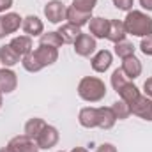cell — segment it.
<instances>
[{
	"instance_id": "f546056e",
	"label": "cell",
	"mask_w": 152,
	"mask_h": 152,
	"mask_svg": "<svg viewBox=\"0 0 152 152\" xmlns=\"http://www.w3.org/2000/svg\"><path fill=\"white\" fill-rule=\"evenodd\" d=\"M140 50H142L143 55L152 57V36H147V37L142 39V42H140Z\"/></svg>"
},
{
	"instance_id": "5bb4252c",
	"label": "cell",
	"mask_w": 152,
	"mask_h": 152,
	"mask_svg": "<svg viewBox=\"0 0 152 152\" xmlns=\"http://www.w3.org/2000/svg\"><path fill=\"white\" fill-rule=\"evenodd\" d=\"M21 28H23V32H25L27 36H30V37L41 36V34L44 32V25H42V21L39 20L37 16H34V14L23 18V25H21Z\"/></svg>"
},
{
	"instance_id": "ab89813d",
	"label": "cell",
	"mask_w": 152,
	"mask_h": 152,
	"mask_svg": "<svg viewBox=\"0 0 152 152\" xmlns=\"http://www.w3.org/2000/svg\"><path fill=\"white\" fill-rule=\"evenodd\" d=\"M60 152H62V151H60Z\"/></svg>"
},
{
	"instance_id": "44dd1931",
	"label": "cell",
	"mask_w": 152,
	"mask_h": 152,
	"mask_svg": "<svg viewBox=\"0 0 152 152\" xmlns=\"http://www.w3.org/2000/svg\"><path fill=\"white\" fill-rule=\"evenodd\" d=\"M2 23L5 28V34H14L16 30H20V27L23 25V18L18 12H7L5 16H2Z\"/></svg>"
},
{
	"instance_id": "d590c367",
	"label": "cell",
	"mask_w": 152,
	"mask_h": 152,
	"mask_svg": "<svg viewBox=\"0 0 152 152\" xmlns=\"http://www.w3.org/2000/svg\"><path fill=\"white\" fill-rule=\"evenodd\" d=\"M7 36L5 34V28H4V23H2V16H0V39H4Z\"/></svg>"
},
{
	"instance_id": "4316f807",
	"label": "cell",
	"mask_w": 152,
	"mask_h": 152,
	"mask_svg": "<svg viewBox=\"0 0 152 152\" xmlns=\"http://www.w3.org/2000/svg\"><path fill=\"white\" fill-rule=\"evenodd\" d=\"M115 55L120 57V58H126V57L134 55V46H133V42H129V41H120V42H117V44H115Z\"/></svg>"
},
{
	"instance_id": "e0dca14e",
	"label": "cell",
	"mask_w": 152,
	"mask_h": 152,
	"mask_svg": "<svg viewBox=\"0 0 152 152\" xmlns=\"http://www.w3.org/2000/svg\"><path fill=\"white\" fill-rule=\"evenodd\" d=\"M97 117H99L97 127H101L104 131L112 129L115 126V122H117V117H115L112 106H101V108H97Z\"/></svg>"
},
{
	"instance_id": "d6986e66",
	"label": "cell",
	"mask_w": 152,
	"mask_h": 152,
	"mask_svg": "<svg viewBox=\"0 0 152 152\" xmlns=\"http://www.w3.org/2000/svg\"><path fill=\"white\" fill-rule=\"evenodd\" d=\"M126 27H124V21L120 20H110V32H108V41H112L113 44L120 42V41H126Z\"/></svg>"
},
{
	"instance_id": "2e32d148",
	"label": "cell",
	"mask_w": 152,
	"mask_h": 152,
	"mask_svg": "<svg viewBox=\"0 0 152 152\" xmlns=\"http://www.w3.org/2000/svg\"><path fill=\"white\" fill-rule=\"evenodd\" d=\"M9 44L12 46V50H14L20 57H25V55L32 53V48H34L30 36H18V37H12Z\"/></svg>"
},
{
	"instance_id": "1f68e13d",
	"label": "cell",
	"mask_w": 152,
	"mask_h": 152,
	"mask_svg": "<svg viewBox=\"0 0 152 152\" xmlns=\"http://www.w3.org/2000/svg\"><path fill=\"white\" fill-rule=\"evenodd\" d=\"M96 152H117V147L112 145V143H101V145L96 149Z\"/></svg>"
},
{
	"instance_id": "5b68a950",
	"label": "cell",
	"mask_w": 152,
	"mask_h": 152,
	"mask_svg": "<svg viewBox=\"0 0 152 152\" xmlns=\"http://www.w3.org/2000/svg\"><path fill=\"white\" fill-rule=\"evenodd\" d=\"M7 147L12 152H39L41 151L37 147V143L34 140H30L27 134H18V136L11 138Z\"/></svg>"
},
{
	"instance_id": "ba28073f",
	"label": "cell",
	"mask_w": 152,
	"mask_h": 152,
	"mask_svg": "<svg viewBox=\"0 0 152 152\" xmlns=\"http://www.w3.org/2000/svg\"><path fill=\"white\" fill-rule=\"evenodd\" d=\"M88 30H90V36L94 39H106L108 32H110V20L96 16L88 21Z\"/></svg>"
},
{
	"instance_id": "8fae6325",
	"label": "cell",
	"mask_w": 152,
	"mask_h": 152,
	"mask_svg": "<svg viewBox=\"0 0 152 152\" xmlns=\"http://www.w3.org/2000/svg\"><path fill=\"white\" fill-rule=\"evenodd\" d=\"M112 62H113V55H112V51H108V50L97 51V53L92 57V60H90L92 69H94L96 73H106V71L110 69Z\"/></svg>"
},
{
	"instance_id": "277c9868",
	"label": "cell",
	"mask_w": 152,
	"mask_h": 152,
	"mask_svg": "<svg viewBox=\"0 0 152 152\" xmlns=\"http://www.w3.org/2000/svg\"><path fill=\"white\" fill-rule=\"evenodd\" d=\"M58 138H60V134H58V131H57V127H53V126H44V129L39 133V136L36 138V143H37L39 149H44V151H48V149H51V147H55L57 143H58Z\"/></svg>"
},
{
	"instance_id": "603a6c76",
	"label": "cell",
	"mask_w": 152,
	"mask_h": 152,
	"mask_svg": "<svg viewBox=\"0 0 152 152\" xmlns=\"http://www.w3.org/2000/svg\"><path fill=\"white\" fill-rule=\"evenodd\" d=\"M44 126H46V122H44L42 118L34 117V118L27 120V124H25V133H23V134H27L30 140H34V142H36V138L39 136V133L44 129Z\"/></svg>"
},
{
	"instance_id": "ac0fdd59",
	"label": "cell",
	"mask_w": 152,
	"mask_h": 152,
	"mask_svg": "<svg viewBox=\"0 0 152 152\" xmlns=\"http://www.w3.org/2000/svg\"><path fill=\"white\" fill-rule=\"evenodd\" d=\"M57 32H58V36L62 37L64 44H75L76 39L81 36V28H80V27H76V25H71V23L62 25Z\"/></svg>"
},
{
	"instance_id": "836d02e7",
	"label": "cell",
	"mask_w": 152,
	"mask_h": 152,
	"mask_svg": "<svg viewBox=\"0 0 152 152\" xmlns=\"http://www.w3.org/2000/svg\"><path fill=\"white\" fill-rule=\"evenodd\" d=\"M11 7H12V0H0V12L11 9Z\"/></svg>"
},
{
	"instance_id": "6da1fadb",
	"label": "cell",
	"mask_w": 152,
	"mask_h": 152,
	"mask_svg": "<svg viewBox=\"0 0 152 152\" xmlns=\"http://www.w3.org/2000/svg\"><path fill=\"white\" fill-rule=\"evenodd\" d=\"M124 27L126 32L136 37H147L152 36V18L149 14L142 12V11H129L126 20H124Z\"/></svg>"
},
{
	"instance_id": "8992f818",
	"label": "cell",
	"mask_w": 152,
	"mask_h": 152,
	"mask_svg": "<svg viewBox=\"0 0 152 152\" xmlns=\"http://www.w3.org/2000/svg\"><path fill=\"white\" fill-rule=\"evenodd\" d=\"M73 46H75V53L80 55V57H90L96 51V48H97L96 39L92 37L90 34H83V32H81L80 37L76 39V42Z\"/></svg>"
},
{
	"instance_id": "4fadbf2b",
	"label": "cell",
	"mask_w": 152,
	"mask_h": 152,
	"mask_svg": "<svg viewBox=\"0 0 152 152\" xmlns=\"http://www.w3.org/2000/svg\"><path fill=\"white\" fill-rule=\"evenodd\" d=\"M120 69L124 71V75L127 76L129 80H136L138 76L142 75V62L134 55H131V57L122 58V67Z\"/></svg>"
},
{
	"instance_id": "9a60e30c",
	"label": "cell",
	"mask_w": 152,
	"mask_h": 152,
	"mask_svg": "<svg viewBox=\"0 0 152 152\" xmlns=\"http://www.w3.org/2000/svg\"><path fill=\"white\" fill-rule=\"evenodd\" d=\"M66 20H67V23H71V25H76V27H83V25H87L90 20H92V12H83V11H78L76 7H67V14H66Z\"/></svg>"
},
{
	"instance_id": "52a82bcc",
	"label": "cell",
	"mask_w": 152,
	"mask_h": 152,
	"mask_svg": "<svg viewBox=\"0 0 152 152\" xmlns=\"http://www.w3.org/2000/svg\"><path fill=\"white\" fill-rule=\"evenodd\" d=\"M34 55L37 57L39 64L42 67L53 66L58 60V50L57 48H51V46H44V44H39L37 48L34 50Z\"/></svg>"
},
{
	"instance_id": "7c38bea8",
	"label": "cell",
	"mask_w": 152,
	"mask_h": 152,
	"mask_svg": "<svg viewBox=\"0 0 152 152\" xmlns=\"http://www.w3.org/2000/svg\"><path fill=\"white\" fill-rule=\"evenodd\" d=\"M78 122H80V126L85 127V129H94V127H97V122H99L97 108H92V106L81 108L80 113H78Z\"/></svg>"
},
{
	"instance_id": "30bf717a",
	"label": "cell",
	"mask_w": 152,
	"mask_h": 152,
	"mask_svg": "<svg viewBox=\"0 0 152 152\" xmlns=\"http://www.w3.org/2000/svg\"><path fill=\"white\" fill-rule=\"evenodd\" d=\"M18 87V76L12 69L2 67L0 69V92L2 94H11Z\"/></svg>"
},
{
	"instance_id": "484cf974",
	"label": "cell",
	"mask_w": 152,
	"mask_h": 152,
	"mask_svg": "<svg viewBox=\"0 0 152 152\" xmlns=\"http://www.w3.org/2000/svg\"><path fill=\"white\" fill-rule=\"evenodd\" d=\"M112 110H113L117 120H126V118L131 115V106H129L127 103H124L122 99L115 101L113 104H112Z\"/></svg>"
},
{
	"instance_id": "7402d4cb",
	"label": "cell",
	"mask_w": 152,
	"mask_h": 152,
	"mask_svg": "<svg viewBox=\"0 0 152 152\" xmlns=\"http://www.w3.org/2000/svg\"><path fill=\"white\" fill-rule=\"evenodd\" d=\"M0 62L4 64V67H12L20 64V55L12 50L11 44H4L0 46Z\"/></svg>"
},
{
	"instance_id": "cb8c5ba5",
	"label": "cell",
	"mask_w": 152,
	"mask_h": 152,
	"mask_svg": "<svg viewBox=\"0 0 152 152\" xmlns=\"http://www.w3.org/2000/svg\"><path fill=\"white\" fill-rule=\"evenodd\" d=\"M39 44H44V46H51V48H60L62 44H64V41L62 37L58 36V32H42L41 36H39Z\"/></svg>"
},
{
	"instance_id": "e575fe53",
	"label": "cell",
	"mask_w": 152,
	"mask_h": 152,
	"mask_svg": "<svg viewBox=\"0 0 152 152\" xmlns=\"http://www.w3.org/2000/svg\"><path fill=\"white\" fill-rule=\"evenodd\" d=\"M140 5L147 11H152V0H140Z\"/></svg>"
},
{
	"instance_id": "d6a6232c",
	"label": "cell",
	"mask_w": 152,
	"mask_h": 152,
	"mask_svg": "<svg viewBox=\"0 0 152 152\" xmlns=\"http://www.w3.org/2000/svg\"><path fill=\"white\" fill-rule=\"evenodd\" d=\"M143 92H145L147 97L152 99V78H147V80H145V83H143Z\"/></svg>"
},
{
	"instance_id": "8d00e7d4",
	"label": "cell",
	"mask_w": 152,
	"mask_h": 152,
	"mask_svg": "<svg viewBox=\"0 0 152 152\" xmlns=\"http://www.w3.org/2000/svg\"><path fill=\"white\" fill-rule=\"evenodd\" d=\"M71 152H88V151H87V149H83V147H75Z\"/></svg>"
},
{
	"instance_id": "4dcf8cb0",
	"label": "cell",
	"mask_w": 152,
	"mask_h": 152,
	"mask_svg": "<svg viewBox=\"0 0 152 152\" xmlns=\"http://www.w3.org/2000/svg\"><path fill=\"white\" fill-rule=\"evenodd\" d=\"M113 2V5L118 9V11H131L133 9V5H134V0H112Z\"/></svg>"
},
{
	"instance_id": "f1b7e54d",
	"label": "cell",
	"mask_w": 152,
	"mask_h": 152,
	"mask_svg": "<svg viewBox=\"0 0 152 152\" xmlns=\"http://www.w3.org/2000/svg\"><path fill=\"white\" fill-rule=\"evenodd\" d=\"M96 4H97V0H73V7H76L78 11H83V12H92Z\"/></svg>"
},
{
	"instance_id": "f35d334b",
	"label": "cell",
	"mask_w": 152,
	"mask_h": 152,
	"mask_svg": "<svg viewBox=\"0 0 152 152\" xmlns=\"http://www.w3.org/2000/svg\"><path fill=\"white\" fill-rule=\"evenodd\" d=\"M2 96H4V94L0 92V108H2V104H4V101H2Z\"/></svg>"
},
{
	"instance_id": "3957f363",
	"label": "cell",
	"mask_w": 152,
	"mask_h": 152,
	"mask_svg": "<svg viewBox=\"0 0 152 152\" xmlns=\"http://www.w3.org/2000/svg\"><path fill=\"white\" fill-rule=\"evenodd\" d=\"M66 14H67V7L62 4V0H50L44 5V16L53 25L62 23L66 20Z\"/></svg>"
},
{
	"instance_id": "ffe728a7",
	"label": "cell",
	"mask_w": 152,
	"mask_h": 152,
	"mask_svg": "<svg viewBox=\"0 0 152 152\" xmlns=\"http://www.w3.org/2000/svg\"><path fill=\"white\" fill-rule=\"evenodd\" d=\"M118 96H120V99H122L124 103H127V104L131 106V104H134V103L138 101V97H140L142 94H140V88H138L134 83L127 81V83H126V85L120 88Z\"/></svg>"
},
{
	"instance_id": "9c48e42d",
	"label": "cell",
	"mask_w": 152,
	"mask_h": 152,
	"mask_svg": "<svg viewBox=\"0 0 152 152\" xmlns=\"http://www.w3.org/2000/svg\"><path fill=\"white\" fill-rule=\"evenodd\" d=\"M131 113L152 122V99L147 96H140L134 104H131Z\"/></svg>"
},
{
	"instance_id": "74e56055",
	"label": "cell",
	"mask_w": 152,
	"mask_h": 152,
	"mask_svg": "<svg viewBox=\"0 0 152 152\" xmlns=\"http://www.w3.org/2000/svg\"><path fill=\"white\" fill-rule=\"evenodd\" d=\"M0 152H12V151H11L9 147H2V149H0Z\"/></svg>"
},
{
	"instance_id": "d4e9b609",
	"label": "cell",
	"mask_w": 152,
	"mask_h": 152,
	"mask_svg": "<svg viewBox=\"0 0 152 152\" xmlns=\"http://www.w3.org/2000/svg\"><path fill=\"white\" fill-rule=\"evenodd\" d=\"M21 66H23V69L28 71V73H39V71L42 69V66L39 64V60H37V57L34 55V51L28 53V55H25V57L21 58Z\"/></svg>"
},
{
	"instance_id": "83f0119b",
	"label": "cell",
	"mask_w": 152,
	"mask_h": 152,
	"mask_svg": "<svg viewBox=\"0 0 152 152\" xmlns=\"http://www.w3.org/2000/svg\"><path fill=\"white\" fill-rule=\"evenodd\" d=\"M127 81H129V78L124 75L122 69H115L113 75H112V87H113V90L117 92V94L120 92V88H122Z\"/></svg>"
},
{
	"instance_id": "7a4b0ae2",
	"label": "cell",
	"mask_w": 152,
	"mask_h": 152,
	"mask_svg": "<svg viewBox=\"0 0 152 152\" xmlns=\"http://www.w3.org/2000/svg\"><path fill=\"white\" fill-rule=\"evenodd\" d=\"M78 96L87 103H99L106 96V85L96 76H85L78 83Z\"/></svg>"
}]
</instances>
